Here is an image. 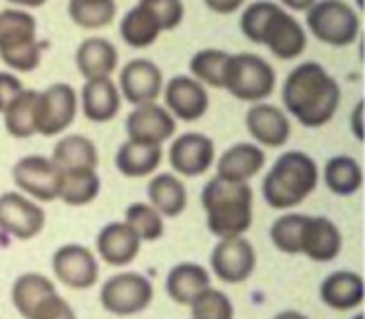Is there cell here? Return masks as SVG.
I'll use <instances>...</instances> for the list:
<instances>
[{"mask_svg":"<svg viewBox=\"0 0 365 319\" xmlns=\"http://www.w3.org/2000/svg\"><path fill=\"white\" fill-rule=\"evenodd\" d=\"M216 148L214 141L200 132H185L170 148V164L184 177H200L212 166Z\"/></svg>","mask_w":365,"mask_h":319,"instance_id":"16","label":"cell"},{"mask_svg":"<svg viewBox=\"0 0 365 319\" xmlns=\"http://www.w3.org/2000/svg\"><path fill=\"white\" fill-rule=\"evenodd\" d=\"M163 161V146L143 145L128 139L118 148L116 168L121 175L141 178L153 173Z\"/></svg>","mask_w":365,"mask_h":319,"instance_id":"29","label":"cell"},{"mask_svg":"<svg viewBox=\"0 0 365 319\" xmlns=\"http://www.w3.org/2000/svg\"><path fill=\"white\" fill-rule=\"evenodd\" d=\"M305 220V214H285L274 221L273 227H271V241L280 252L289 253V255H298L299 238H302Z\"/></svg>","mask_w":365,"mask_h":319,"instance_id":"37","label":"cell"},{"mask_svg":"<svg viewBox=\"0 0 365 319\" xmlns=\"http://www.w3.org/2000/svg\"><path fill=\"white\" fill-rule=\"evenodd\" d=\"M50 159L59 170H96L98 150L95 143L81 134H68L56 143Z\"/></svg>","mask_w":365,"mask_h":319,"instance_id":"26","label":"cell"},{"mask_svg":"<svg viewBox=\"0 0 365 319\" xmlns=\"http://www.w3.org/2000/svg\"><path fill=\"white\" fill-rule=\"evenodd\" d=\"M125 223L138 234L141 241L152 243L164 236L163 216L150 203H130L125 213Z\"/></svg>","mask_w":365,"mask_h":319,"instance_id":"36","label":"cell"},{"mask_svg":"<svg viewBox=\"0 0 365 319\" xmlns=\"http://www.w3.org/2000/svg\"><path fill=\"white\" fill-rule=\"evenodd\" d=\"M353 319H364V316H362V314H356V316L353 318Z\"/></svg>","mask_w":365,"mask_h":319,"instance_id":"47","label":"cell"},{"mask_svg":"<svg viewBox=\"0 0 365 319\" xmlns=\"http://www.w3.org/2000/svg\"><path fill=\"white\" fill-rule=\"evenodd\" d=\"M0 59L20 74H31L41 64L38 21L20 7L0 11Z\"/></svg>","mask_w":365,"mask_h":319,"instance_id":"5","label":"cell"},{"mask_svg":"<svg viewBox=\"0 0 365 319\" xmlns=\"http://www.w3.org/2000/svg\"><path fill=\"white\" fill-rule=\"evenodd\" d=\"M100 186L96 170H61L57 198L71 207L88 206L100 195Z\"/></svg>","mask_w":365,"mask_h":319,"instance_id":"30","label":"cell"},{"mask_svg":"<svg viewBox=\"0 0 365 319\" xmlns=\"http://www.w3.org/2000/svg\"><path fill=\"white\" fill-rule=\"evenodd\" d=\"M207 227L217 238H235L250 231L253 223V191L248 182L210 178L202 191Z\"/></svg>","mask_w":365,"mask_h":319,"instance_id":"3","label":"cell"},{"mask_svg":"<svg viewBox=\"0 0 365 319\" xmlns=\"http://www.w3.org/2000/svg\"><path fill=\"white\" fill-rule=\"evenodd\" d=\"M210 264L216 277L225 284H241L248 280L255 271V248L242 236L225 238L214 248Z\"/></svg>","mask_w":365,"mask_h":319,"instance_id":"12","label":"cell"},{"mask_svg":"<svg viewBox=\"0 0 365 319\" xmlns=\"http://www.w3.org/2000/svg\"><path fill=\"white\" fill-rule=\"evenodd\" d=\"M266 164V153L253 143H237L230 146L217 161L216 177L228 182H248Z\"/></svg>","mask_w":365,"mask_h":319,"instance_id":"23","label":"cell"},{"mask_svg":"<svg viewBox=\"0 0 365 319\" xmlns=\"http://www.w3.org/2000/svg\"><path fill=\"white\" fill-rule=\"evenodd\" d=\"M96 248L100 257L110 266H127L138 257L141 250V239L127 223L114 221L100 231L96 238Z\"/></svg>","mask_w":365,"mask_h":319,"instance_id":"20","label":"cell"},{"mask_svg":"<svg viewBox=\"0 0 365 319\" xmlns=\"http://www.w3.org/2000/svg\"><path fill=\"white\" fill-rule=\"evenodd\" d=\"M246 128L259 145L278 148L291 138V121L277 106L257 102L246 113Z\"/></svg>","mask_w":365,"mask_h":319,"instance_id":"19","label":"cell"},{"mask_svg":"<svg viewBox=\"0 0 365 319\" xmlns=\"http://www.w3.org/2000/svg\"><path fill=\"white\" fill-rule=\"evenodd\" d=\"M321 300L335 310H351L364 300V278L353 271H335L321 284Z\"/></svg>","mask_w":365,"mask_h":319,"instance_id":"24","label":"cell"},{"mask_svg":"<svg viewBox=\"0 0 365 319\" xmlns=\"http://www.w3.org/2000/svg\"><path fill=\"white\" fill-rule=\"evenodd\" d=\"M128 139L143 145L163 146L164 141L171 138L177 131V121L170 111L155 102L135 106L127 116Z\"/></svg>","mask_w":365,"mask_h":319,"instance_id":"13","label":"cell"},{"mask_svg":"<svg viewBox=\"0 0 365 319\" xmlns=\"http://www.w3.org/2000/svg\"><path fill=\"white\" fill-rule=\"evenodd\" d=\"M207 288H210L209 271L195 263L178 264L166 278L168 295L180 305H191L192 300Z\"/></svg>","mask_w":365,"mask_h":319,"instance_id":"27","label":"cell"},{"mask_svg":"<svg viewBox=\"0 0 365 319\" xmlns=\"http://www.w3.org/2000/svg\"><path fill=\"white\" fill-rule=\"evenodd\" d=\"M192 319H234V307L217 289H203L191 302Z\"/></svg>","mask_w":365,"mask_h":319,"instance_id":"38","label":"cell"},{"mask_svg":"<svg viewBox=\"0 0 365 319\" xmlns=\"http://www.w3.org/2000/svg\"><path fill=\"white\" fill-rule=\"evenodd\" d=\"M341 86L319 63L307 61L287 75L282 89L284 106L303 127L319 128L341 107Z\"/></svg>","mask_w":365,"mask_h":319,"instance_id":"1","label":"cell"},{"mask_svg":"<svg viewBox=\"0 0 365 319\" xmlns=\"http://www.w3.org/2000/svg\"><path fill=\"white\" fill-rule=\"evenodd\" d=\"M241 31L257 45H266L274 57L291 61L307 49V32L303 25L271 0L252 2L241 14Z\"/></svg>","mask_w":365,"mask_h":319,"instance_id":"2","label":"cell"},{"mask_svg":"<svg viewBox=\"0 0 365 319\" xmlns=\"http://www.w3.org/2000/svg\"><path fill=\"white\" fill-rule=\"evenodd\" d=\"M164 100L171 116L182 121H196L209 111L205 86L187 75H177L164 89Z\"/></svg>","mask_w":365,"mask_h":319,"instance_id":"17","label":"cell"},{"mask_svg":"<svg viewBox=\"0 0 365 319\" xmlns=\"http://www.w3.org/2000/svg\"><path fill=\"white\" fill-rule=\"evenodd\" d=\"M153 300V288L143 275L120 273L103 284L100 302L114 316H134L148 309Z\"/></svg>","mask_w":365,"mask_h":319,"instance_id":"9","label":"cell"},{"mask_svg":"<svg viewBox=\"0 0 365 319\" xmlns=\"http://www.w3.org/2000/svg\"><path fill=\"white\" fill-rule=\"evenodd\" d=\"M24 84L20 79L11 71H0V113L24 91Z\"/></svg>","mask_w":365,"mask_h":319,"instance_id":"41","label":"cell"},{"mask_svg":"<svg viewBox=\"0 0 365 319\" xmlns=\"http://www.w3.org/2000/svg\"><path fill=\"white\" fill-rule=\"evenodd\" d=\"M163 27L155 14L139 0L132 9L125 13L120 24V36L123 43L132 49H146L159 39Z\"/></svg>","mask_w":365,"mask_h":319,"instance_id":"25","label":"cell"},{"mask_svg":"<svg viewBox=\"0 0 365 319\" xmlns=\"http://www.w3.org/2000/svg\"><path fill=\"white\" fill-rule=\"evenodd\" d=\"M163 71L148 59L128 61L120 71V95L132 106L155 102L163 91Z\"/></svg>","mask_w":365,"mask_h":319,"instance_id":"14","label":"cell"},{"mask_svg":"<svg viewBox=\"0 0 365 319\" xmlns=\"http://www.w3.org/2000/svg\"><path fill=\"white\" fill-rule=\"evenodd\" d=\"M205 6L209 7L212 13L217 14H232L246 2V0H203Z\"/></svg>","mask_w":365,"mask_h":319,"instance_id":"42","label":"cell"},{"mask_svg":"<svg viewBox=\"0 0 365 319\" xmlns=\"http://www.w3.org/2000/svg\"><path fill=\"white\" fill-rule=\"evenodd\" d=\"M309 31L321 43L330 46H348L360 34V16L344 0H317L307 11Z\"/></svg>","mask_w":365,"mask_h":319,"instance_id":"7","label":"cell"},{"mask_svg":"<svg viewBox=\"0 0 365 319\" xmlns=\"http://www.w3.org/2000/svg\"><path fill=\"white\" fill-rule=\"evenodd\" d=\"M323 177L327 188L339 196L355 195L364 182L362 166L349 156H335L328 159Z\"/></svg>","mask_w":365,"mask_h":319,"instance_id":"31","label":"cell"},{"mask_svg":"<svg viewBox=\"0 0 365 319\" xmlns=\"http://www.w3.org/2000/svg\"><path fill=\"white\" fill-rule=\"evenodd\" d=\"M356 2H359V7L362 9V0H356Z\"/></svg>","mask_w":365,"mask_h":319,"instance_id":"48","label":"cell"},{"mask_svg":"<svg viewBox=\"0 0 365 319\" xmlns=\"http://www.w3.org/2000/svg\"><path fill=\"white\" fill-rule=\"evenodd\" d=\"M230 54L220 49H203L189 61V71L202 84L221 89L225 81V66Z\"/></svg>","mask_w":365,"mask_h":319,"instance_id":"35","label":"cell"},{"mask_svg":"<svg viewBox=\"0 0 365 319\" xmlns=\"http://www.w3.org/2000/svg\"><path fill=\"white\" fill-rule=\"evenodd\" d=\"M7 2L18 7H41L46 0H7Z\"/></svg>","mask_w":365,"mask_h":319,"instance_id":"45","label":"cell"},{"mask_svg":"<svg viewBox=\"0 0 365 319\" xmlns=\"http://www.w3.org/2000/svg\"><path fill=\"white\" fill-rule=\"evenodd\" d=\"M68 14L82 29H102L116 16L114 0H70Z\"/></svg>","mask_w":365,"mask_h":319,"instance_id":"34","label":"cell"},{"mask_svg":"<svg viewBox=\"0 0 365 319\" xmlns=\"http://www.w3.org/2000/svg\"><path fill=\"white\" fill-rule=\"evenodd\" d=\"M274 319H309V318L303 316L302 313H294V310H285V313L274 316Z\"/></svg>","mask_w":365,"mask_h":319,"instance_id":"46","label":"cell"},{"mask_svg":"<svg viewBox=\"0 0 365 319\" xmlns=\"http://www.w3.org/2000/svg\"><path fill=\"white\" fill-rule=\"evenodd\" d=\"M45 227V211L21 193L0 195V231L20 241L36 238Z\"/></svg>","mask_w":365,"mask_h":319,"instance_id":"11","label":"cell"},{"mask_svg":"<svg viewBox=\"0 0 365 319\" xmlns=\"http://www.w3.org/2000/svg\"><path fill=\"white\" fill-rule=\"evenodd\" d=\"M13 182L39 202L57 200L61 170L45 156H25L13 166Z\"/></svg>","mask_w":365,"mask_h":319,"instance_id":"10","label":"cell"},{"mask_svg":"<svg viewBox=\"0 0 365 319\" xmlns=\"http://www.w3.org/2000/svg\"><path fill=\"white\" fill-rule=\"evenodd\" d=\"M118 61L116 46L106 38L84 39L75 52V64L86 81L110 77L116 71Z\"/></svg>","mask_w":365,"mask_h":319,"instance_id":"22","label":"cell"},{"mask_svg":"<svg viewBox=\"0 0 365 319\" xmlns=\"http://www.w3.org/2000/svg\"><path fill=\"white\" fill-rule=\"evenodd\" d=\"M82 114L89 121L106 123L116 118L121 107V95L110 77L86 81L81 93Z\"/></svg>","mask_w":365,"mask_h":319,"instance_id":"21","label":"cell"},{"mask_svg":"<svg viewBox=\"0 0 365 319\" xmlns=\"http://www.w3.org/2000/svg\"><path fill=\"white\" fill-rule=\"evenodd\" d=\"M53 293H57L56 285L48 278L38 273H25L14 282L11 298H13L14 307L21 314V318L31 319L36 307Z\"/></svg>","mask_w":365,"mask_h":319,"instance_id":"32","label":"cell"},{"mask_svg":"<svg viewBox=\"0 0 365 319\" xmlns=\"http://www.w3.org/2000/svg\"><path fill=\"white\" fill-rule=\"evenodd\" d=\"M316 2L317 0H280V4L292 11H309Z\"/></svg>","mask_w":365,"mask_h":319,"instance_id":"44","label":"cell"},{"mask_svg":"<svg viewBox=\"0 0 365 319\" xmlns=\"http://www.w3.org/2000/svg\"><path fill=\"white\" fill-rule=\"evenodd\" d=\"M148 200L160 216L177 218L187 206V189L173 173H159L148 184Z\"/></svg>","mask_w":365,"mask_h":319,"instance_id":"28","label":"cell"},{"mask_svg":"<svg viewBox=\"0 0 365 319\" xmlns=\"http://www.w3.org/2000/svg\"><path fill=\"white\" fill-rule=\"evenodd\" d=\"M349 125H351L353 134L356 136L359 141H364V102L359 100V103L353 109L351 118H349Z\"/></svg>","mask_w":365,"mask_h":319,"instance_id":"43","label":"cell"},{"mask_svg":"<svg viewBox=\"0 0 365 319\" xmlns=\"http://www.w3.org/2000/svg\"><path fill=\"white\" fill-rule=\"evenodd\" d=\"M341 250L342 236L334 221L323 216H307L299 238V253L316 263H330Z\"/></svg>","mask_w":365,"mask_h":319,"instance_id":"18","label":"cell"},{"mask_svg":"<svg viewBox=\"0 0 365 319\" xmlns=\"http://www.w3.org/2000/svg\"><path fill=\"white\" fill-rule=\"evenodd\" d=\"M319 182V168L305 152L282 153L262 182V196L273 209L285 211L309 198Z\"/></svg>","mask_w":365,"mask_h":319,"instance_id":"4","label":"cell"},{"mask_svg":"<svg viewBox=\"0 0 365 319\" xmlns=\"http://www.w3.org/2000/svg\"><path fill=\"white\" fill-rule=\"evenodd\" d=\"M157 16L163 31H173L182 24L185 7L182 0H141Z\"/></svg>","mask_w":365,"mask_h":319,"instance_id":"39","label":"cell"},{"mask_svg":"<svg viewBox=\"0 0 365 319\" xmlns=\"http://www.w3.org/2000/svg\"><path fill=\"white\" fill-rule=\"evenodd\" d=\"M77 109V91L70 84L57 82L43 91H38L34 107L36 134L52 138L64 132L73 123Z\"/></svg>","mask_w":365,"mask_h":319,"instance_id":"8","label":"cell"},{"mask_svg":"<svg viewBox=\"0 0 365 319\" xmlns=\"http://www.w3.org/2000/svg\"><path fill=\"white\" fill-rule=\"evenodd\" d=\"M277 86V74L257 54H230L225 66L223 89L241 102H262Z\"/></svg>","mask_w":365,"mask_h":319,"instance_id":"6","label":"cell"},{"mask_svg":"<svg viewBox=\"0 0 365 319\" xmlns=\"http://www.w3.org/2000/svg\"><path fill=\"white\" fill-rule=\"evenodd\" d=\"M56 277L71 289H89L98 280V263L91 250L81 245H64L53 253Z\"/></svg>","mask_w":365,"mask_h":319,"instance_id":"15","label":"cell"},{"mask_svg":"<svg viewBox=\"0 0 365 319\" xmlns=\"http://www.w3.org/2000/svg\"><path fill=\"white\" fill-rule=\"evenodd\" d=\"M31 319H77V316H75L73 309L66 303V300L53 293L36 307Z\"/></svg>","mask_w":365,"mask_h":319,"instance_id":"40","label":"cell"},{"mask_svg":"<svg viewBox=\"0 0 365 319\" xmlns=\"http://www.w3.org/2000/svg\"><path fill=\"white\" fill-rule=\"evenodd\" d=\"M38 91L24 89L4 111V127L7 134L16 139H27L36 134L34 107Z\"/></svg>","mask_w":365,"mask_h":319,"instance_id":"33","label":"cell"}]
</instances>
